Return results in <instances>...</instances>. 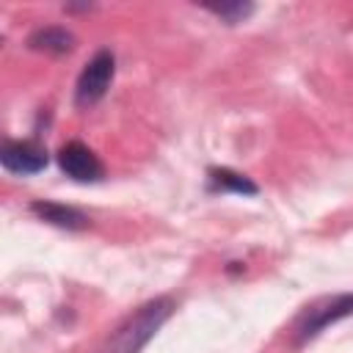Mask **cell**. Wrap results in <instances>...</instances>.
<instances>
[{
	"mask_svg": "<svg viewBox=\"0 0 353 353\" xmlns=\"http://www.w3.org/2000/svg\"><path fill=\"white\" fill-rule=\"evenodd\" d=\"M174 309H176V303L168 295L146 301L143 306H138L135 314H130L110 334V339H108L102 353H141L152 342V336L163 328V323L174 314Z\"/></svg>",
	"mask_w": 353,
	"mask_h": 353,
	"instance_id": "obj_1",
	"label": "cell"
},
{
	"mask_svg": "<svg viewBox=\"0 0 353 353\" xmlns=\"http://www.w3.org/2000/svg\"><path fill=\"white\" fill-rule=\"evenodd\" d=\"M350 314H353V292H339V295L323 298L301 312V317L295 323V342L306 345L320 331H325L328 325H334L336 320L350 317Z\"/></svg>",
	"mask_w": 353,
	"mask_h": 353,
	"instance_id": "obj_2",
	"label": "cell"
},
{
	"mask_svg": "<svg viewBox=\"0 0 353 353\" xmlns=\"http://www.w3.org/2000/svg\"><path fill=\"white\" fill-rule=\"evenodd\" d=\"M113 74H116V55L110 50H99L94 52V58L83 66L80 77H77V85H74V105L77 108H91L97 105L110 83H113Z\"/></svg>",
	"mask_w": 353,
	"mask_h": 353,
	"instance_id": "obj_3",
	"label": "cell"
},
{
	"mask_svg": "<svg viewBox=\"0 0 353 353\" xmlns=\"http://www.w3.org/2000/svg\"><path fill=\"white\" fill-rule=\"evenodd\" d=\"M0 163L8 174L28 176V174L44 171L50 163V154H47L44 143H39V141H3Z\"/></svg>",
	"mask_w": 353,
	"mask_h": 353,
	"instance_id": "obj_4",
	"label": "cell"
},
{
	"mask_svg": "<svg viewBox=\"0 0 353 353\" xmlns=\"http://www.w3.org/2000/svg\"><path fill=\"white\" fill-rule=\"evenodd\" d=\"M58 165L61 171L74 179V182H99L105 176V165L102 160L94 154V149H88L80 141H69L58 149Z\"/></svg>",
	"mask_w": 353,
	"mask_h": 353,
	"instance_id": "obj_5",
	"label": "cell"
},
{
	"mask_svg": "<svg viewBox=\"0 0 353 353\" xmlns=\"http://www.w3.org/2000/svg\"><path fill=\"white\" fill-rule=\"evenodd\" d=\"M30 212L44 221V223H52L58 229H69V232H80L88 226V215L80 212L77 207H69V204H61V201H47V199H36L30 204Z\"/></svg>",
	"mask_w": 353,
	"mask_h": 353,
	"instance_id": "obj_6",
	"label": "cell"
},
{
	"mask_svg": "<svg viewBox=\"0 0 353 353\" xmlns=\"http://www.w3.org/2000/svg\"><path fill=\"white\" fill-rule=\"evenodd\" d=\"M77 44L74 33L61 28V25H47V28H39L28 36V47L30 50H39V52H50V55H66L72 52Z\"/></svg>",
	"mask_w": 353,
	"mask_h": 353,
	"instance_id": "obj_7",
	"label": "cell"
},
{
	"mask_svg": "<svg viewBox=\"0 0 353 353\" xmlns=\"http://www.w3.org/2000/svg\"><path fill=\"white\" fill-rule=\"evenodd\" d=\"M207 182H210V190H226V193H243V196L259 193V185L251 176H245L234 168H226V165L207 168Z\"/></svg>",
	"mask_w": 353,
	"mask_h": 353,
	"instance_id": "obj_8",
	"label": "cell"
},
{
	"mask_svg": "<svg viewBox=\"0 0 353 353\" xmlns=\"http://www.w3.org/2000/svg\"><path fill=\"white\" fill-rule=\"evenodd\" d=\"M204 8L215 17H221L226 25H237L245 22L254 14V3L248 0H229V3H204Z\"/></svg>",
	"mask_w": 353,
	"mask_h": 353,
	"instance_id": "obj_9",
	"label": "cell"
}]
</instances>
